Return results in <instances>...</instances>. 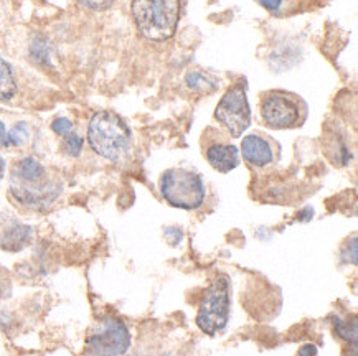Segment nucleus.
<instances>
[{"label":"nucleus","mask_w":358,"mask_h":356,"mask_svg":"<svg viewBox=\"0 0 358 356\" xmlns=\"http://www.w3.org/2000/svg\"><path fill=\"white\" fill-rule=\"evenodd\" d=\"M297 356H317V348H315L314 345H304L302 348L299 350V353Z\"/></svg>","instance_id":"4be33fe9"},{"label":"nucleus","mask_w":358,"mask_h":356,"mask_svg":"<svg viewBox=\"0 0 358 356\" xmlns=\"http://www.w3.org/2000/svg\"><path fill=\"white\" fill-rule=\"evenodd\" d=\"M10 144H8V131L6 124L0 121V149H8Z\"/></svg>","instance_id":"412c9836"},{"label":"nucleus","mask_w":358,"mask_h":356,"mask_svg":"<svg viewBox=\"0 0 358 356\" xmlns=\"http://www.w3.org/2000/svg\"><path fill=\"white\" fill-rule=\"evenodd\" d=\"M10 193L22 207L48 208L62 193V185L48 175L47 168L35 157H25L13 165Z\"/></svg>","instance_id":"f257e3e1"},{"label":"nucleus","mask_w":358,"mask_h":356,"mask_svg":"<svg viewBox=\"0 0 358 356\" xmlns=\"http://www.w3.org/2000/svg\"><path fill=\"white\" fill-rule=\"evenodd\" d=\"M205 147L203 154L215 170L227 173L235 170L240 163V154L238 149L227 139H217V137H205Z\"/></svg>","instance_id":"9d476101"},{"label":"nucleus","mask_w":358,"mask_h":356,"mask_svg":"<svg viewBox=\"0 0 358 356\" xmlns=\"http://www.w3.org/2000/svg\"><path fill=\"white\" fill-rule=\"evenodd\" d=\"M83 7L91 8V10H104L113 3V0H78Z\"/></svg>","instance_id":"aec40b11"},{"label":"nucleus","mask_w":358,"mask_h":356,"mask_svg":"<svg viewBox=\"0 0 358 356\" xmlns=\"http://www.w3.org/2000/svg\"><path fill=\"white\" fill-rule=\"evenodd\" d=\"M279 152H281V149H279L276 140L261 134V132L246 135L241 142L243 157L250 165L256 168L273 165L279 158Z\"/></svg>","instance_id":"1a4fd4ad"},{"label":"nucleus","mask_w":358,"mask_h":356,"mask_svg":"<svg viewBox=\"0 0 358 356\" xmlns=\"http://www.w3.org/2000/svg\"><path fill=\"white\" fill-rule=\"evenodd\" d=\"M91 149L111 162L121 161L131 149V131L114 112L101 111L91 117L88 126Z\"/></svg>","instance_id":"f03ea898"},{"label":"nucleus","mask_w":358,"mask_h":356,"mask_svg":"<svg viewBox=\"0 0 358 356\" xmlns=\"http://www.w3.org/2000/svg\"><path fill=\"white\" fill-rule=\"evenodd\" d=\"M258 2L274 15H289L301 10L307 0H258Z\"/></svg>","instance_id":"ddd939ff"},{"label":"nucleus","mask_w":358,"mask_h":356,"mask_svg":"<svg viewBox=\"0 0 358 356\" xmlns=\"http://www.w3.org/2000/svg\"><path fill=\"white\" fill-rule=\"evenodd\" d=\"M229 309H231V285L227 276H218L206 287L196 313V325L206 335H217L228 325Z\"/></svg>","instance_id":"39448f33"},{"label":"nucleus","mask_w":358,"mask_h":356,"mask_svg":"<svg viewBox=\"0 0 358 356\" xmlns=\"http://www.w3.org/2000/svg\"><path fill=\"white\" fill-rule=\"evenodd\" d=\"M215 117L231 137H240L250 127L251 111L245 84L238 83L224 93L215 111Z\"/></svg>","instance_id":"6e6552de"},{"label":"nucleus","mask_w":358,"mask_h":356,"mask_svg":"<svg viewBox=\"0 0 358 356\" xmlns=\"http://www.w3.org/2000/svg\"><path fill=\"white\" fill-rule=\"evenodd\" d=\"M185 83L190 89L195 91H213L217 88V83L212 80L210 76L203 75V73L194 71V73H188L185 77Z\"/></svg>","instance_id":"2eb2a0df"},{"label":"nucleus","mask_w":358,"mask_h":356,"mask_svg":"<svg viewBox=\"0 0 358 356\" xmlns=\"http://www.w3.org/2000/svg\"><path fill=\"white\" fill-rule=\"evenodd\" d=\"M131 346V333L121 318L103 317L88 332L85 356H122Z\"/></svg>","instance_id":"423d86ee"},{"label":"nucleus","mask_w":358,"mask_h":356,"mask_svg":"<svg viewBox=\"0 0 358 356\" xmlns=\"http://www.w3.org/2000/svg\"><path fill=\"white\" fill-rule=\"evenodd\" d=\"M31 228L22 223L12 221L10 225L6 226L0 232V248L8 253H17V251L24 249L30 243Z\"/></svg>","instance_id":"9b49d317"},{"label":"nucleus","mask_w":358,"mask_h":356,"mask_svg":"<svg viewBox=\"0 0 358 356\" xmlns=\"http://www.w3.org/2000/svg\"><path fill=\"white\" fill-rule=\"evenodd\" d=\"M335 323V333L341 336L342 340L352 343L353 348H357V320L353 318L352 323L350 322H343L341 318H334Z\"/></svg>","instance_id":"dca6fc26"},{"label":"nucleus","mask_w":358,"mask_h":356,"mask_svg":"<svg viewBox=\"0 0 358 356\" xmlns=\"http://www.w3.org/2000/svg\"><path fill=\"white\" fill-rule=\"evenodd\" d=\"M65 150L71 157H78L83 150V137H80L76 132H70L65 135Z\"/></svg>","instance_id":"f3484780"},{"label":"nucleus","mask_w":358,"mask_h":356,"mask_svg":"<svg viewBox=\"0 0 358 356\" xmlns=\"http://www.w3.org/2000/svg\"><path fill=\"white\" fill-rule=\"evenodd\" d=\"M52 129H53L55 134L65 137V135L70 134V132H73V122L70 121V119H66V117H57L53 121Z\"/></svg>","instance_id":"a211bd4d"},{"label":"nucleus","mask_w":358,"mask_h":356,"mask_svg":"<svg viewBox=\"0 0 358 356\" xmlns=\"http://www.w3.org/2000/svg\"><path fill=\"white\" fill-rule=\"evenodd\" d=\"M307 107L297 96L284 91H269L261 98V117L271 129H294L306 121Z\"/></svg>","instance_id":"0eeeda50"},{"label":"nucleus","mask_w":358,"mask_h":356,"mask_svg":"<svg viewBox=\"0 0 358 356\" xmlns=\"http://www.w3.org/2000/svg\"><path fill=\"white\" fill-rule=\"evenodd\" d=\"M160 193L176 208L196 209L205 202V184L201 177L187 168H171L160 178Z\"/></svg>","instance_id":"20e7f679"},{"label":"nucleus","mask_w":358,"mask_h":356,"mask_svg":"<svg viewBox=\"0 0 358 356\" xmlns=\"http://www.w3.org/2000/svg\"><path fill=\"white\" fill-rule=\"evenodd\" d=\"M10 290H12L10 276H8L6 269L0 267V300L7 299V297L10 295Z\"/></svg>","instance_id":"6ab92c4d"},{"label":"nucleus","mask_w":358,"mask_h":356,"mask_svg":"<svg viewBox=\"0 0 358 356\" xmlns=\"http://www.w3.org/2000/svg\"><path fill=\"white\" fill-rule=\"evenodd\" d=\"M30 140V127L27 122H17L15 126L8 131V144L10 147H24Z\"/></svg>","instance_id":"4468645a"},{"label":"nucleus","mask_w":358,"mask_h":356,"mask_svg":"<svg viewBox=\"0 0 358 356\" xmlns=\"http://www.w3.org/2000/svg\"><path fill=\"white\" fill-rule=\"evenodd\" d=\"M132 15L142 36L152 42H164L176 34L180 0H134Z\"/></svg>","instance_id":"7ed1b4c3"},{"label":"nucleus","mask_w":358,"mask_h":356,"mask_svg":"<svg viewBox=\"0 0 358 356\" xmlns=\"http://www.w3.org/2000/svg\"><path fill=\"white\" fill-rule=\"evenodd\" d=\"M17 84L13 80L12 68L6 59L0 58V103H7L15 96Z\"/></svg>","instance_id":"f8f14e48"},{"label":"nucleus","mask_w":358,"mask_h":356,"mask_svg":"<svg viewBox=\"0 0 358 356\" xmlns=\"http://www.w3.org/2000/svg\"><path fill=\"white\" fill-rule=\"evenodd\" d=\"M3 173H6V162L0 157V177H3Z\"/></svg>","instance_id":"5701e85b"}]
</instances>
